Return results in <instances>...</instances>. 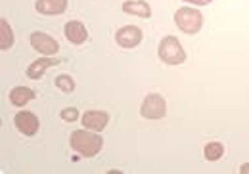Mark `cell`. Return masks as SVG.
Listing matches in <instances>:
<instances>
[{
	"label": "cell",
	"mask_w": 249,
	"mask_h": 174,
	"mask_svg": "<svg viewBox=\"0 0 249 174\" xmlns=\"http://www.w3.org/2000/svg\"><path fill=\"white\" fill-rule=\"evenodd\" d=\"M69 144H71V147H73L77 153H81L83 157L90 159V157L100 153V149H102V145H104V140L100 138L98 132L87 128V130H75V132L71 134V138H69Z\"/></svg>",
	"instance_id": "cell-1"
},
{
	"label": "cell",
	"mask_w": 249,
	"mask_h": 174,
	"mask_svg": "<svg viewBox=\"0 0 249 174\" xmlns=\"http://www.w3.org/2000/svg\"><path fill=\"white\" fill-rule=\"evenodd\" d=\"M157 56L163 63L167 65H180L186 61V52L180 44V40L177 36H165L161 42H159V48H157Z\"/></svg>",
	"instance_id": "cell-2"
},
{
	"label": "cell",
	"mask_w": 249,
	"mask_h": 174,
	"mask_svg": "<svg viewBox=\"0 0 249 174\" xmlns=\"http://www.w3.org/2000/svg\"><path fill=\"white\" fill-rule=\"evenodd\" d=\"M175 23L184 35H197L203 27V14L194 8H178L175 14Z\"/></svg>",
	"instance_id": "cell-3"
},
{
	"label": "cell",
	"mask_w": 249,
	"mask_h": 174,
	"mask_svg": "<svg viewBox=\"0 0 249 174\" xmlns=\"http://www.w3.org/2000/svg\"><path fill=\"white\" fill-rule=\"evenodd\" d=\"M140 115L150 121H157L167 115V102L159 94H148L140 105Z\"/></svg>",
	"instance_id": "cell-4"
},
{
	"label": "cell",
	"mask_w": 249,
	"mask_h": 174,
	"mask_svg": "<svg viewBox=\"0 0 249 174\" xmlns=\"http://www.w3.org/2000/svg\"><path fill=\"white\" fill-rule=\"evenodd\" d=\"M31 46L38 54H44V56H54L60 50V44L56 42V38L40 31H35L31 35Z\"/></svg>",
	"instance_id": "cell-5"
},
{
	"label": "cell",
	"mask_w": 249,
	"mask_h": 174,
	"mask_svg": "<svg viewBox=\"0 0 249 174\" xmlns=\"http://www.w3.org/2000/svg\"><path fill=\"white\" fill-rule=\"evenodd\" d=\"M142 38H144L142 29L136 25H124L115 33V42L123 48H136L142 42Z\"/></svg>",
	"instance_id": "cell-6"
},
{
	"label": "cell",
	"mask_w": 249,
	"mask_h": 174,
	"mask_svg": "<svg viewBox=\"0 0 249 174\" xmlns=\"http://www.w3.org/2000/svg\"><path fill=\"white\" fill-rule=\"evenodd\" d=\"M14 124L23 136H35L38 132V126H40L36 115L31 113V111H19L18 115L14 117Z\"/></svg>",
	"instance_id": "cell-7"
},
{
	"label": "cell",
	"mask_w": 249,
	"mask_h": 174,
	"mask_svg": "<svg viewBox=\"0 0 249 174\" xmlns=\"http://www.w3.org/2000/svg\"><path fill=\"white\" fill-rule=\"evenodd\" d=\"M109 122V115L106 111H100V109H90L83 115V124L85 128L94 130V132H102Z\"/></svg>",
	"instance_id": "cell-8"
},
{
	"label": "cell",
	"mask_w": 249,
	"mask_h": 174,
	"mask_svg": "<svg viewBox=\"0 0 249 174\" xmlns=\"http://www.w3.org/2000/svg\"><path fill=\"white\" fill-rule=\"evenodd\" d=\"M62 63V59L58 58H40V59H35L31 65L27 67V77L33 79V81H38V79H42V75L46 73V69L48 67H56V65H60Z\"/></svg>",
	"instance_id": "cell-9"
},
{
	"label": "cell",
	"mask_w": 249,
	"mask_h": 174,
	"mask_svg": "<svg viewBox=\"0 0 249 174\" xmlns=\"http://www.w3.org/2000/svg\"><path fill=\"white\" fill-rule=\"evenodd\" d=\"M63 35L71 44H83L89 38V31L81 21H69L63 27Z\"/></svg>",
	"instance_id": "cell-10"
},
{
	"label": "cell",
	"mask_w": 249,
	"mask_h": 174,
	"mask_svg": "<svg viewBox=\"0 0 249 174\" xmlns=\"http://www.w3.org/2000/svg\"><path fill=\"white\" fill-rule=\"evenodd\" d=\"M35 8L42 16H62L67 10V0H36Z\"/></svg>",
	"instance_id": "cell-11"
},
{
	"label": "cell",
	"mask_w": 249,
	"mask_h": 174,
	"mask_svg": "<svg viewBox=\"0 0 249 174\" xmlns=\"http://www.w3.org/2000/svg\"><path fill=\"white\" fill-rule=\"evenodd\" d=\"M123 12L136 17H152V8L146 0H126L123 2Z\"/></svg>",
	"instance_id": "cell-12"
},
{
	"label": "cell",
	"mask_w": 249,
	"mask_h": 174,
	"mask_svg": "<svg viewBox=\"0 0 249 174\" xmlns=\"http://www.w3.org/2000/svg\"><path fill=\"white\" fill-rule=\"evenodd\" d=\"M33 100H35V92L27 87H16L10 92V102L16 107H25Z\"/></svg>",
	"instance_id": "cell-13"
},
{
	"label": "cell",
	"mask_w": 249,
	"mask_h": 174,
	"mask_svg": "<svg viewBox=\"0 0 249 174\" xmlns=\"http://www.w3.org/2000/svg\"><path fill=\"white\" fill-rule=\"evenodd\" d=\"M14 44V31L6 19H0V50H10Z\"/></svg>",
	"instance_id": "cell-14"
},
{
	"label": "cell",
	"mask_w": 249,
	"mask_h": 174,
	"mask_svg": "<svg viewBox=\"0 0 249 174\" xmlns=\"http://www.w3.org/2000/svg\"><path fill=\"white\" fill-rule=\"evenodd\" d=\"M222 155H224V147L220 142H211L203 147V157L207 161H218Z\"/></svg>",
	"instance_id": "cell-15"
},
{
	"label": "cell",
	"mask_w": 249,
	"mask_h": 174,
	"mask_svg": "<svg viewBox=\"0 0 249 174\" xmlns=\"http://www.w3.org/2000/svg\"><path fill=\"white\" fill-rule=\"evenodd\" d=\"M56 87L65 94H71V92H75V81L69 75H58L56 77Z\"/></svg>",
	"instance_id": "cell-16"
},
{
	"label": "cell",
	"mask_w": 249,
	"mask_h": 174,
	"mask_svg": "<svg viewBox=\"0 0 249 174\" xmlns=\"http://www.w3.org/2000/svg\"><path fill=\"white\" fill-rule=\"evenodd\" d=\"M60 117L65 122H75L79 119V111H77V107H65V109H62Z\"/></svg>",
	"instance_id": "cell-17"
},
{
	"label": "cell",
	"mask_w": 249,
	"mask_h": 174,
	"mask_svg": "<svg viewBox=\"0 0 249 174\" xmlns=\"http://www.w3.org/2000/svg\"><path fill=\"white\" fill-rule=\"evenodd\" d=\"M184 2H190V4H196V6H207V4H211L213 0H184Z\"/></svg>",
	"instance_id": "cell-18"
},
{
	"label": "cell",
	"mask_w": 249,
	"mask_h": 174,
	"mask_svg": "<svg viewBox=\"0 0 249 174\" xmlns=\"http://www.w3.org/2000/svg\"><path fill=\"white\" fill-rule=\"evenodd\" d=\"M240 173H242V174H249V163H244V165H242Z\"/></svg>",
	"instance_id": "cell-19"
}]
</instances>
